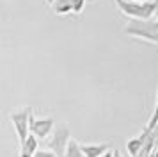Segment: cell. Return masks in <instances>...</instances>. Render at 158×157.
I'll use <instances>...</instances> for the list:
<instances>
[{
  "instance_id": "obj_8",
  "label": "cell",
  "mask_w": 158,
  "mask_h": 157,
  "mask_svg": "<svg viewBox=\"0 0 158 157\" xmlns=\"http://www.w3.org/2000/svg\"><path fill=\"white\" fill-rule=\"evenodd\" d=\"M52 7H53L55 14L73 13V0H55V4H53Z\"/></svg>"
},
{
  "instance_id": "obj_7",
  "label": "cell",
  "mask_w": 158,
  "mask_h": 157,
  "mask_svg": "<svg viewBox=\"0 0 158 157\" xmlns=\"http://www.w3.org/2000/svg\"><path fill=\"white\" fill-rule=\"evenodd\" d=\"M82 150L85 157H100L108 150L107 143H82Z\"/></svg>"
},
{
  "instance_id": "obj_18",
  "label": "cell",
  "mask_w": 158,
  "mask_h": 157,
  "mask_svg": "<svg viewBox=\"0 0 158 157\" xmlns=\"http://www.w3.org/2000/svg\"><path fill=\"white\" fill-rule=\"evenodd\" d=\"M156 128H158V125H156Z\"/></svg>"
},
{
  "instance_id": "obj_15",
  "label": "cell",
  "mask_w": 158,
  "mask_h": 157,
  "mask_svg": "<svg viewBox=\"0 0 158 157\" xmlns=\"http://www.w3.org/2000/svg\"><path fill=\"white\" fill-rule=\"evenodd\" d=\"M155 2V7H156V16H158V0H153Z\"/></svg>"
},
{
  "instance_id": "obj_6",
  "label": "cell",
  "mask_w": 158,
  "mask_h": 157,
  "mask_svg": "<svg viewBox=\"0 0 158 157\" xmlns=\"http://www.w3.org/2000/svg\"><path fill=\"white\" fill-rule=\"evenodd\" d=\"M37 150H39V139L34 134H30L20 145V157H34V154H36Z\"/></svg>"
},
{
  "instance_id": "obj_14",
  "label": "cell",
  "mask_w": 158,
  "mask_h": 157,
  "mask_svg": "<svg viewBox=\"0 0 158 157\" xmlns=\"http://www.w3.org/2000/svg\"><path fill=\"white\" fill-rule=\"evenodd\" d=\"M46 4H48V6H53V4H55V0H46Z\"/></svg>"
},
{
  "instance_id": "obj_12",
  "label": "cell",
  "mask_w": 158,
  "mask_h": 157,
  "mask_svg": "<svg viewBox=\"0 0 158 157\" xmlns=\"http://www.w3.org/2000/svg\"><path fill=\"white\" fill-rule=\"evenodd\" d=\"M100 157H114V150H107L103 155H100Z\"/></svg>"
},
{
  "instance_id": "obj_9",
  "label": "cell",
  "mask_w": 158,
  "mask_h": 157,
  "mask_svg": "<svg viewBox=\"0 0 158 157\" xmlns=\"http://www.w3.org/2000/svg\"><path fill=\"white\" fill-rule=\"evenodd\" d=\"M156 125H158V89H156V98H155V111H153V114H151V118H149L146 127L151 128V130H155Z\"/></svg>"
},
{
  "instance_id": "obj_5",
  "label": "cell",
  "mask_w": 158,
  "mask_h": 157,
  "mask_svg": "<svg viewBox=\"0 0 158 157\" xmlns=\"http://www.w3.org/2000/svg\"><path fill=\"white\" fill-rule=\"evenodd\" d=\"M55 125H57V121L53 118H34L32 116V120H30V134H34L39 141H44V139H48L53 134Z\"/></svg>"
},
{
  "instance_id": "obj_17",
  "label": "cell",
  "mask_w": 158,
  "mask_h": 157,
  "mask_svg": "<svg viewBox=\"0 0 158 157\" xmlns=\"http://www.w3.org/2000/svg\"><path fill=\"white\" fill-rule=\"evenodd\" d=\"M156 27H158V16H156Z\"/></svg>"
},
{
  "instance_id": "obj_10",
  "label": "cell",
  "mask_w": 158,
  "mask_h": 157,
  "mask_svg": "<svg viewBox=\"0 0 158 157\" xmlns=\"http://www.w3.org/2000/svg\"><path fill=\"white\" fill-rule=\"evenodd\" d=\"M85 2L87 0H73V13L75 14H80L85 7Z\"/></svg>"
},
{
  "instance_id": "obj_3",
  "label": "cell",
  "mask_w": 158,
  "mask_h": 157,
  "mask_svg": "<svg viewBox=\"0 0 158 157\" xmlns=\"http://www.w3.org/2000/svg\"><path fill=\"white\" fill-rule=\"evenodd\" d=\"M71 139V130L66 121H60L55 125L53 134L48 137V150H52L57 157H66V148Z\"/></svg>"
},
{
  "instance_id": "obj_16",
  "label": "cell",
  "mask_w": 158,
  "mask_h": 157,
  "mask_svg": "<svg viewBox=\"0 0 158 157\" xmlns=\"http://www.w3.org/2000/svg\"><path fill=\"white\" fill-rule=\"evenodd\" d=\"M137 2H148V0H137Z\"/></svg>"
},
{
  "instance_id": "obj_2",
  "label": "cell",
  "mask_w": 158,
  "mask_h": 157,
  "mask_svg": "<svg viewBox=\"0 0 158 157\" xmlns=\"http://www.w3.org/2000/svg\"><path fill=\"white\" fill-rule=\"evenodd\" d=\"M117 7L123 14L130 16L131 20H151L153 14H156L155 2H137V0H115Z\"/></svg>"
},
{
  "instance_id": "obj_11",
  "label": "cell",
  "mask_w": 158,
  "mask_h": 157,
  "mask_svg": "<svg viewBox=\"0 0 158 157\" xmlns=\"http://www.w3.org/2000/svg\"><path fill=\"white\" fill-rule=\"evenodd\" d=\"M34 157H57V155H55L52 150H43V148H39L36 154H34Z\"/></svg>"
},
{
  "instance_id": "obj_1",
  "label": "cell",
  "mask_w": 158,
  "mask_h": 157,
  "mask_svg": "<svg viewBox=\"0 0 158 157\" xmlns=\"http://www.w3.org/2000/svg\"><path fill=\"white\" fill-rule=\"evenodd\" d=\"M124 34L131 36V38H137V39H144V41H148V43L158 45L156 20H131L124 27Z\"/></svg>"
},
{
  "instance_id": "obj_13",
  "label": "cell",
  "mask_w": 158,
  "mask_h": 157,
  "mask_svg": "<svg viewBox=\"0 0 158 157\" xmlns=\"http://www.w3.org/2000/svg\"><path fill=\"white\" fill-rule=\"evenodd\" d=\"M114 157H123V154L119 152V150H114Z\"/></svg>"
},
{
  "instance_id": "obj_4",
  "label": "cell",
  "mask_w": 158,
  "mask_h": 157,
  "mask_svg": "<svg viewBox=\"0 0 158 157\" xmlns=\"http://www.w3.org/2000/svg\"><path fill=\"white\" fill-rule=\"evenodd\" d=\"M9 120L13 123V127L16 130L18 141L22 145L27 137L30 136V120H32V107H20L15 109L9 114Z\"/></svg>"
}]
</instances>
